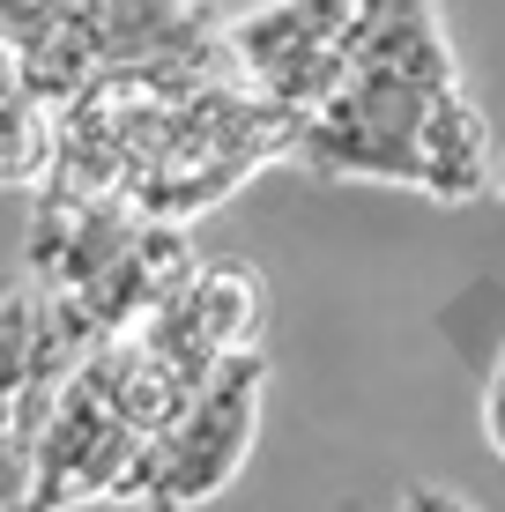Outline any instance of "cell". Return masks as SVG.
Instances as JSON below:
<instances>
[{
  "label": "cell",
  "mask_w": 505,
  "mask_h": 512,
  "mask_svg": "<svg viewBox=\"0 0 505 512\" xmlns=\"http://www.w3.org/2000/svg\"><path fill=\"white\" fill-rule=\"evenodd\" d=\"M350 15H357V0H260V8L231 15L216 30V60L238 90H253L260 104H275L298 127L342 82Z\"/></svg>",
  "instance_id": "3"
},
{
  "label": "cell",
  "mask_w": 505,
  "mask_h": 512,
  "mask_svg": "<svg viewBox=\"0 0 505 512\" xmlns=\"http://www.w3.org/2000/svg\"><path fill=\"white\" fill-rule=\"evenodd\" d=\"M30 505V438L15 423H0V512Z\"/></svg>",
  "instance_id": "7"
},
{
  "label": "cell",
  "mask_w": 505,
  "mask_h": 512,
  "mask_svg": "<svg viewBox=\"0 0 505 512\" xmlns=\"http://www.w3.org/2000/svg\"><path fill=\"white\" fill-rule=\"evenodd\" d=\"M268 164H290V119L275 104H260L253 90H238L231 75H201L194 90L171 104L164 134L149 141V156L134 164L119 208L142 223H171L186 231L194 216H208L216 201H231L246 179H260Z\"/></svg>",
  "instance_id": "1"
},
{
  "label": "cell",
  "mask_w": 505,
  "mask_h": 512,
  "mask_svg": "<svg viewBox=\"0 0 505 512\" xmlns=\"http://www.w3.org/2000/svg\"><path fill=\"white\" fill-rule=\"evenodd\" d=\"M483 438H491V453L505 461V342H498L491 372H483Z\"/></svg>",
  "instance_id": "8"
},
{
  "label": "cell",
  "mask_w": 505,
  "mask_h": 512,
  "mask_svg": "<svg viewBox=\"0 0 505 512\" xmlns=\"http://www.w3.org/2000/svg\"><path fill=\"white\" fill-rule=\"evenodd\" d=\"M491 193H505V149L491 156Z\"/></svg>",
  "instance_id": "10"
},
{
  "label": "cell",
  "mask_w": 505,
  "mask_h": 512,
  "mask_svg": "<svg viewBox=\"0 0 505 512\" xmlns=\"http://www.w3.org/2000/svg\"><path fill=\"white\" fill-rule=\"evenodd\" d=\"M260 409H268V364H260V349H253V357H231L164 431L149 438V453L134 461V483H127L119 505L194 512L208 498H223V490L238 483V468L253 461Z\"/></svg>",
  "instance_id": "2"
},
{
  "label": "cell",
  "mask_w": 505,
  "mask_h": 512,
  "mask_svg": "<svg viewBox=\"0 0 505 512\" xmlns=\"http://www.w3.org/2000/svg\"><path fill=\"white\" fill-rule=\"evenodd\" d=\"M52 394L45 364V297L23 275H0V423L23 431L30 409Z\"/></svg>",
  "instance_id": "5"
},
{
  "label": "cell",
  "mask_w": 505,
  "mask_h": 512,
  "mask_svg": "<svg viewBox=\"0 0 505 512\" xmlns=\"http://www.w3.org/2000/svg\"><path fill=\"white\" fill-rule=\"evenodd\" d=\"M260 312H268V297H260V275L246 260H194V275L164 305H149L134 320V334L186 386H208L231 357H253L260 349Z\"/></svg>",
  "instance_id": "4"
},
{
  "label": "cell",
  "mask_w": 505,
  "mask_h": 512,
  "mask_svg": "<svg viewBox=\"0 0 505 512\" xmlns=\"http://www.w3.org/2000/svg\"><path fill=\"white\" fill-rule=\"evenodd\" d=\"M52 171V112L23 90V67L0 52V186L38 193Z\"/></svg>",
  "instance_id": "6"
},
{
  "label": "cell",
  "mask_w": 505,
  "mask_h": 512,
  "mask_svg": "<svg viewBox=\"0 0 505 512\" xmlns=\"http://www.w3.org/2000/svg\"><path fill=\"white\" fill-rule=\"evenodd\" d=\"M402 512H468L454 490H439V483H416L409 498H402Z\"/></svg>",
  "instance_id": "9"
}]
</instances>
